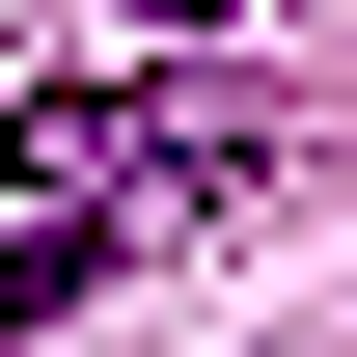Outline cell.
Here are the masks:
<instances>
[{"label": "cell", "instance_id": "obj_1", "mask_svg": "<svg viewBox=\"0 0 357 357\" xmlns=\"http://www.w3.org/2000/svg\"><path fill=\"white\" fill-rule=\"evenodd\" d=\"M220 192H248V110L220 83H55V110H0V357L55 303H110L137 248H192Z\"/></svg>", "mask_w": 357, "mask_h": 357}]
</instances>
